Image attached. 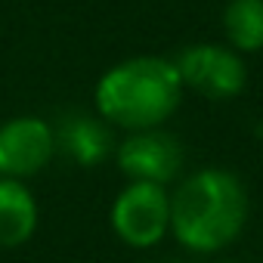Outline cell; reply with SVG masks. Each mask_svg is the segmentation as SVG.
Instances as JSON below:
<instances>
[{
  "label": "cell",
  "instance_id": "obj_8",
  "mask_svg": "<svg viewBox=\"0 0 263 263\" xmlns=\"http://www.w3.org/2000/svg\"><path fill=\"white\" fill-rule=\"evenodd\" d=\"M41 223V208L25 180L0 177V248L13 251L31 241Z\"/></svg>",
  "mask_w": 263,
  "mask_h": 263
},
{
  "label": "cell",
  "instance_id": "obj_7",
  "mask_svg": "<svg viewBox=\"0 0 263 263\" xmlns=\"http://www.w3.org/2000/svg\"><path fill=\"white\" fill-rule=\"evenodd\" d=\"M56 155H65L78 167H99L115 155V127L102 115L65 111L56 124Z\"/></svg>",
  "mask_w": 263,
  "mask_h": 263
},
{
  "label": "cell",
  "instance_id": "obj_6",
  "mask_svg": "<svg viewBox=\"0 0 263 263\" xmlns=\"http://www.w3.org/2000/svg\"><path fill=\"white\" fill-rule=\"evenodd\" d=\"M56 158L53 124L41 115H16L0 124V177L31 180Z\"/></svg>",
  "mask_w": 263,
  "mask_h": 263
},
{
  "label": "cell",
  "instance_id": "obj_4",
  "mask_svg": "<svg viewBox=\"0 0 263 263\" xmlns=\"http://www.w3.org/2000/svg\"><path fill=\"white\" fill-rule=\"evenodd\" d=\"M174 62L183 87L211 102L235 99L248 87V59L229 44H217V41L189 44L174 56Z\"/></svg>",
  "mask_w": 263,
  "mask_h": 263
},
{
  "label": "cell",
  "instance_id": "obj_5",
  "mask_svg": "<svg viewBox=\"0 0 263 263\" xmlns=\"http://www.w3.org/2000/svg\"><path fill=\"white\" fill-rule=\"evenodd\" d=\"M111 158L127 180H146L161 186H171L186 167L183 143L164 127H146L124 134V140L115 143Z\"/></svg>",
  "mask_w": 263,
  "mask_h": 263
},
{
  "label": "cell",
  "instance_id": "obj_11",
  "mask_svg": "<svg viewBox=\"0 0 263 263\" xmlns=\"http://www.w3.org/2000/svg\"><path fill=\"white\" fill-rule=\"evenodd\" d=\"M164 263H192V260H164Z\"/></svg>",
  "mask_w": 263,
  "mask_h": 263
},
{
  "label": "cell",
  "instance_id": "obj_2",
  "mask_svg": "<svg viewBox=\"0 0 263 263\" xmlns=\"http://www.w3.org/2000/svg\"><path fill=\"white\" fill-rule=\"evenodd\" d=\"M183 81L174 56L143 53L115 62L93 87L96 115L115 130H146L164 127L183 105Z\"/></svg>",
  "mask_w": 263,
  "mask_h": 263
},
{
  "label": "cell",
  "instance_id": "obj_1",
  "mask_svg": "<svg viewBox=\"0 0 263 263\" xmlns=\"http://www.w3.org/2000/svg\"><path fill=\"white\" fill-rule=\"evenodd\" d=\"M251 217V192L235 171L201 167L171 192V235L195 257H217L238 241Z\"/></svg>",
  "mask_w": 263,
  "mask_h": 263
},
{
  "label": "cell",
  "instance_id": "obj_10",
  "mask_svg": "<svg viewBox=\"0 0 263 263\" xmlns=\"http://www.w3.org/2000/svg\"><path fill=\"white\" fill-rule=\"evenodd\" d=\"M217 263H238V260H232V257H223V260H217Z\"/></svg>",
  "mask_w": 263,
  "mask_h": 263
},
{
  "label": "cell",
  "instance_id": "obj_9",
  "mask_svg": "<svg viewBox=\"0 0 263 263\" xmlns=\"http://www.w3.org/2000/svg\"><path fill=\"white\" fill-rule=\"evenodd\" d=\"M220 22L226 37L223 44H229L241 56L263 50V0H229Z\"/></svg>",
  "mask_w": 263,
  "mask_h": 263
},
{
  "label": "cell",
  "instance_id": "obj_3",
  "mask_svg": "<svg viewBox=\"0 0 263 263\" xmlns=\"http://www.w3.org/2000/svg\"><path fill=\"white\" fill-rule=\"evenodd\" d=\"M108 223L127 248H155L164 235H171V189L161 183L127 180L111 201Z\"/></svg>",
  "mask_w": 263,
  "mask_h": 263
}]
</instances>
